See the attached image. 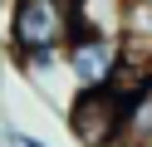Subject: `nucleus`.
Here are the masks:
<instances>
[{
  "label": "nucleus",
  "instance_id": "3",
  "mask_svg": "<svg viewBox=\"0 0 152 147\" xmlns=\"http://www.w3.org/2000/svg\"><path fill=\"white\" fill-rule=\"evenodd\" d=\"M123 59V39L118 34H69L64 44V74L74 88H103L113 78Z\"/></svg>",
  "mask_w": 152,
  "mask_h": 147
},
{
  "label": "nucleus",
  "instance_id": "2",
  "mask_svg": "<svg viewBox=\"0 0 152 147\" xmlns=\"http://www.w3.org/2000/svg\"><path fill=\"white\" fill-rule=\"evenodd\" d=\"M64 123H69L79 147H118V127H123V98L103 88H74L64 103Z\"/></svg>",
  "mask_w": 152,
  "mask_h": 147
},
{
  "label": "nucleus",
  "instance_id": "5",
  "mask_svg": "<svg viewBox=\"0 0 152 147\" xmlns=\"http://www.w3.org/2000/svg\"><path fill=\"white\" fill-rule=\"evenodd\" d=\"M147 142H152V83L123 98V127H118V147H147Z\"/></svg>",
  "mask_w": 152,
  "mask_h": 147
},
{
  "label": "nucleus",
  "instance_id": "6",
  "mask_svg": "<svg viewBox=\"0 0 152 147\" xmlns=\"http://www.w3.org/2000/svg\"><path fill=\"white\" fill-rule=\"evenodd\" d=\"M5 137H10V147H49L44 137H34V132H25V127H15V123H5Z\"/></svg>",
  "mask_w": 152,
  "mask_h": 147
},
{
  "label": "nucleus",
  "instance_id": "4",
  "mask_svg": "<svg viewBox=\"0 0 152 147\" xmlns=\"http://www.w3.org/2000/svg\"><path fill=\"white\" fill-rule=\"evenodd\" d=\"M128 20V0H74V34H118Z\"/></svg>",
  "mask_w": 152,
  "mask_h": 147
},
{
  "label": "nucleus",
  "instance_id": "8",
  "mask_svg": "<svg viewBox=\"0 0 152 147\" xmlns=\"http://www.w3.org/2000/svg\"><path fill=\"white\" fill-rule=\"evenodd\" d=\"M0 137H5V127H0Z\"/></svg>",
  "mask_w": 152,
  "mask_h": 147
},
{
  "label": "nucleus",
  "instance_id": "1",
  "mask_svg": "<svg viewBox=\"0 0 152 147\" xmlns=\"http://www.w3.org/2000/svg\"><path fill=\"white\" fill-rule=\"evenodd\" d=\"M74 34V0H10L5 5V44L10 54L64 49Z\"/></svg>",
  "mask_w": 152,
  "mask_h": 147
},
{
  "label": "nucleus",
  "instance_id": "9",
  "mask_svg": "<svg viewBox=\"0 0 152 147\" xmlns=\"http://www.w3.org/2000/svg\"><path fill=\"white\" fill-rule=\"evenodd\" d=\"M142 5H152V0H142Z\"/></svg>",
  "mask_w": 152,
  "mask_h": 147
},
{
  "label": "nucleus",
  "instance_id": "7",
  "mask_svg": "<svg viewBox=\"0 0 152 147\" xmlns=\"http://www.w3.org/2000/svg\"><path fill=\"white\" fill-rule=\"evenodd\" d=\"M0 5H10V0H0Z\"/></svg>",
  "mask_w": 152,
  "mask_h": 147
}]
</instances>
